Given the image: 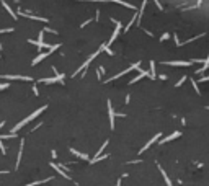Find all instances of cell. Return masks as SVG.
I'll use <instances>...</instances> for the list:
<instances>
[{
  "instance_id": "cell-31",
  "label": "cell",
  "mask_w": 209,
  "mask_h": 186,
  "mask_svg": "<svg viewBox=\"0 0 209 186\" xmlns=\"http://www.w3.org/2000/svg\"><path fill=\"white\" fill-rule=\"evenodd\" d=\"M33 92H34V95H39V92H38V88H36V85H33Z\"/></svg>"
},
{
  "instance_id": "cell-36",
  "label": "cell",
  "mask_w": 209,
  "mask_h": 186,
  "mask_svg": "<svg viewBox=\"0 0 209 186\" xmlns=\"http://www.w3.org/2000/svg\"><path fill=\"white\" fill-rule=\"evenodd\" d=\"M116 186H119V181H118V183H116Z\"/></svg>"
},
{
  "instance_id": "cell-34",
  "label": "cell",
  "mask_w": 209,
  "mask_h": 186,
  "mask_svg": "<svg viewBox=\"0 0 209 186\" xmlns=\"http://www.w3.org/2000/svg\"><path fill=\"white\" fill-rule=\"evenodd\" d=\"M159 78H160V80H167V75L162 74V75H159Z\"/></svg>"
},
{
  "instance_id": "cell-15",
  "label": "cell",
  "mask_w": 209,
  "mask_h": 186,
  "mask_svg": "<svg viewBox=\"0 0 209 186\" xmlns=\"http://www.w3.org/2000/svg\"><path fill=\"white\" fill-rule=\"evenodd\" d=\"M51 167H52V168H54V170H56V171H57V173H59V175H61V176H64V178H65V180H72V178H70V176H69V175H67V173H65V171H64V170H62V168H61V167H59V165H56V163H51Z\"/></svg>"
},
{
  "instance_id": "cell-23",
  "label": "cell",
  "mask_w": 209,
  "mask_h": 186,
  "mask_svg": "<svg viewBox=\"0 0 209 186\" xmlns=\"http://www.w3.org/2000/svg\"><path fill=\"white\" fill-rule=\"evenodd\" d=\"M106 145H108V140H106V142H103V145H102V147H100V150H98V152H96V155H95V158H98V157H100V155H102V154H103V150H105V149H106Z\"/></svg>"
},
{
  "instance_id": "cell-20",
  "label": "cell",
  "mask_w": 209,
  "mask_h": 186,
  "mask_svg": "<svg viewBox=\"0 0 209 186\" xmlns=\"http://www.w3.org/2000/svg\"><path fill=\"white\" fill-rule=\"evenodd\" d=\"M70 152L74 155H77L79 158H82V160H88V155H87V154H80L79 150H75V149H70Z\"/></svg>"
},
{
  "instance_id": "cell-1",
  "label": "cell",
  "mask_w": 209,
  "mask_h": 186,
  "mask_svg": "<svg viewBox=\"0 0 209 186\" xmlns=\"http://www.w3.org/2000/svg\"><path fill=\"white\" fill-rule=\"evenodd\" d=\"M46 108H47V106H41V108H39V109H36V111H34L33 114L26 116V118L23 119V121H20V123H18V124H16V126H15V127H13V129H12V134H16V131H20V129H21L23 126H25V124H28L30 121H33V119H36V118H38V116H39V114H41V113H43V111H46Z\"/></svg>"
},
{
  "instance_id": "cell-11",
  "label": "cell",
  "mask_w": 209,
  "mask_h": 186,
  "mask_svg": "<svg viewBox=\"0 0 209 186\" xmlns=\"http://www.w3.org/2000/svg\"><path fill=\"white\" fill-rule=\"evenodd\" d=\"M131 70H134V65H129L127 69H124V70H121L119 74H116V75H113L111 78H108L106 82H111V80H116V78H119V77H123V75H126V74H129Z\"/></svg>"
},
{
  "instance_id": "cell-16",
  "label": "cell",
  "mask_w": 209,
  "mask_h": 186,
  "mask_svg": "<svg viewBox=\"0 0 209 186\" xmlns=\"http://www.w3.org/2000/svg\"><path fill=\"white\" fill-rule=\"evenodd\" d=\"M110 2H114V3H119V5H124L126 8H131V10H137V7H134L132 3L129 2H124V0H110Z\"/></svg>"
},
{
  "instance_id": "cell-7",
  "label": "cell",
  "mask_w": 209,
  "mask_h": 186,
  "mask_svg": "<svg viewBox=\"0 0 209 186\" xmlns=\"http://www.w3.org/2000/svg\"><path fill=\"white\" fill-rule=\"evenodd\" d=\"M41 83H56V82H64V75L62 74H59V75H56V77H51V78H41Z\"/></svg>"
},
{
  "instance_id": "cell-30",
  "label": "cell",
  "mask_w": 209,
  "mask_h": 186,
  "mask_svg": "<svg viewBox=\"0 0 209 186\" xmlns=\"http://www.w3.org/2000/svg\"><path fill=\"white\" fill-rule=\"evenodd\" d=\"M38 41H44V31H39V39Z\"/></svg>"
},
{
  "instance_id": "cell-19",
  "label": "cell",
  "mask_w": 209,
  "mask_h": 186,
  "mask_svg": "<svg viewBox=\"0 0 209 186\" xmlns=\"http://www.w3.org/2000/svg\"><path fill=\"white\" fill-rule=\"evenodd\" d=\"M159 170H160V173H162V176H163V180H165V183H167V186H172V181H170V178L167 176V173H165V170H163L162 167L159 165Z\"/></svg>"
},
{
  "instance_id": "cell-12",
  "label": "cell",
  "mask_w": 209,
  "mask_h": 186,
  "mask_svg": "<svg viewBox=\"0 0 209 186\" xmlns=\"http://www.w3.org/2000/svg\"><path fill=\"white\" fill-rule=\"evenodd\" d=\"M182 136V132L180 131H175L173 134H170V136H167V137H163L162 140H160V144H165V142H170V140H173V139H176V137H180Z\"/></svg>"
},
{
  "instance_id": "cell-17",
  "label": "cell",
  "mask_w": 209,
  "mask_h": 186,
  "mask_svg": "<svg viewBox=\"0 0 209 186\" xmlns=\"http://www.w3.org/2000/svg\"><path fill=\"white\" fill-rule=\"evenodd\" d=\"M23 147H25V140L21 139V142H20V150H18V157H16V168L20 167V162H21V155H23Z\"/></svg>"
},
{
  "instance_id": "cell-5",
  "label": "cell",
  "mask_w": 209,
  "mask_h": 186,
  "mask_svg": "<svg viewBox=\"0 0 209 186\" xmlns=\"http://www.w3.org/2000/svg\"><path fill=\"white\" fill-rule=\"evenodd\" d=\"M165 65H178V67H188L193 64V61H165Z\"/></svg>"
},
{
  "instance_id": "cell-10",
  "label": "cell",
  "mask_w": 209,
  "mask_h": 186,
  "mask_svg": "<svg viewBox=\"0 0 209 186\" xmlns=\"http://www.w3.org/2000/svg\"><path fill=\"white\" fill-rule=\"evenodd\" d=\"M108 114H110V126L111 129H114V116H116V113H114L113 106H111V101H108Z\"/></svg>"
},
{
  "instance_id": "cell-26",
  "label": "cell",
  "mask_w": 209,
  "mask_h": 186,
  "mask_svg": "<svg viewBox=\"0 0 209 186\" xmlns=\"http://www.w3.org/2000/svg\"><path fill=\"white\" fill-rule=\"evenodd\" d=\"M43 31H44V33H52V34H57V33H56V30H51V28H44Z\"/></svg>"
},
{
  "instance_id": "cell-29",
  "label": "cell",
  "mask_w": 209,
  "mask_h": 186,
  "mask_svg": "<svg viewBox=\"0 0 209 186\" xmlns=\"http://www.w3.org/2000/svg\"><path fill=\"white\" fill-rule=\"evenodd\" d=\"M10 85L8 83H0V90H5V88H8Z\"/></svg>"
},
{
  "instance_id": "cell-8",
  "label": "cell",
  "mask_w": 209,
  "mask_h": 186,
  "mask_svg": "<svg viewBox=\"0 0 209 186\" xmlns=\"http://www.w3.org/2000/svg\"><path fill=\"white\" fill-rule=\"evenodd\" d=\"M28 43L33 44V46H36V47H39V49H47V51H49L51 46H52V44H47V43H44V41H33V39H28Z\"/></svg>"
},
{
  "instance_id": "cell-37",
  "label": "cell",
  "mask_w": 209,
  "mask_h": 186,
  "mask_svg": "<svg viewBox=\"0 0 209 186\" xmlns=\"http://www.w3.org/2000/svg\"><path fill=\"white\" fill-rule=\"evenodd\" d=\"M208 109H209V106H208Z\"/></svg>"
},
{
  "instance_id": "cell-27",
  "label": "cell",
  "mask_w": 209,
  "mask_h": 186,
  "mask_svg": "<svg viewBox=\"0 0 209 186\" xmlns=\"http://www.w3.org/2000/svg\"><path fill=\"white\" fill-rule=\"evenodd\" d=\"M2 33H13V28H7V30H0V34Z\"/></svg>"
},
{
  "instance_id": "cell-22",
  "label": "cell",
  "mask_w": 209,
  "mask_h": 186,
  "mask_svg": "<svg viewBox=\"0 0 209 186\" xmlns=\"http://www.w3.org/2000/svg\"><path fill=\"white\" fill-rule=\"evenodd\" d=\"M52 178H46V180H41V181H33V183H30V185H25V186H38V185H43V183H46V181H51Z\"/></svg>"
},
{
  "instance_id": "cell-9",
  "label": "cell",
  "mask_w": 209,
  "mask_h": 186,
  "mask_svg": "<svg viewBox=\"0 0 209 186\" xmlns=\"http://www.w3.org/2000/svg\"><path fill=\"white\" fill-rule=\"evenodd\" d=\"M160 137H162V134H160V132H159V134H155V136H154V137H152V139H150V140H149V142H147V144H145V145H144V147H142V149H141V150H139V154H144V152H145V150H147V149H149V147H150V145H152V144H155V142H157V140H159V139H160Z\"/></svg>"
},
{
  "instance_id": "cell-32",
  "label": "cell",
  "mask_w": 209,
  "mask_h": 186,
  "mask_svg": "<svg viewBox=\"0 0 209 186\" xmlns=\"http://www.w3.org/2000/svg\"><path fill=\"white\" fill-rule=\"evenodd\" d=\"M154 2H155V5H157V7H159V8H160V10H162V8H163V7H162V5H160V2H159V0H154Z\"/></svg>"
},
{
  "instance_id": "cell-14",
  "label": "cell",
  "mask_w": 209,
  "mask_h": 186,
  "mask_svg": "<svg viewBox=\"0 0 209 186\" xmlns=\"http://www.w3.org/2000/svg\"><path fill=\"white\" fill-rule=\"evenodd\" d=\"M0 3H2V5H3V8L7 10V13H8V15L12 16L13 20H16V15H15V12H13V10H12V7H10L8 3H7L5 0H0Z\"/></svg>"
},
{
  "instance_id": "cell-2",
  "label": "cell",
  "mask_w": 209,
  "mask_h": 186,
  "mask_svg": "<svg viewBox=\"0 0 209 186\" xmlns=\"http://www.w3.org/2000/svg\"><path fill=\"white\" fill-rule=\"evenodd\" d=\"M59 46H61V44H52V46H51V49H49V51H46V52H43V54H39V56H38V57H36V59H33V65H36V64H39V62H41V61H43V59H46V57H47V56H51V54H52V52H54V51H57V49H59Z\"/></svg>"
},
{
  "instance_id": "cell-33",
  "label": "cell",
  "mask_w": 209,
  "mask_h": 186,
  "mask_svg": "<svg viewBox=\"0 0 209 186\" xmlns=\"http://www.w3.org/2000/svg\"><path fill=\"white\" fill-rule=\"evenodd\" d=\"M201 82H209V75L208 77H201Z\"/></svg>"
},
{
  "instance_id": "cell-28",
  "label": "cell",
  "mask_w": 209,
  "mask_h": 186,
  "mask_svg": "<svg viewBox=\"0 0 209 186\" xmlns=\"http://www.w3.org/2000/svg\"><path fill=\"white\" fill-rule=\"evenodd\" d=\"M191 83H193V87H194V90H196V93H199V88H198V83L194 80H191Z\"/></svg>"
},
{
  "instance_id": "cell-6",
  "label": "cell",
  "mask_w": 209,
  "mask_h": 186,
  "mask_svg": "<svg viewBox=\"0 0 209 186\" xmlns=\"http://www.w3.org/2000/svg\"><path fill=\"white\" fill-rule=\"evenodd\" d=\"M2 78H5V80H25V82L33 80L31 77H26V75H2Z\"/></svg>"
},
{
  "instance_id": "cell-3",
  "label": "cell",
  "mask_w": 209,
  "mask_h": 186,
  "mask_svg": "<svg viewBox=\"0 0 209 186\" xmlns=\"http://www.w3.org/2000/svg\"><path fill=\"white\" fill-rule=\"evenodd\" d=\"M111 21L114 23V25H116V30H114V33L111 34V38H110V41H108V46H111V43H113L114 39H116L118 38V34L121 33V28H123V25H121L119 21H118V20H114V18H111Z\"/></svg>"
},
{
  "instance_id": "cell-13",
  "label": "cell",
  "mask_w": 209,
  "mask_h": 186,
  "mask_svg": "<svg viewBox=\"0 0 209 186\" xmlns=\"http://www.w3.org/2000/svg\"><path fill=\"white\" fill-rule=\"evenodd\" d=\"M141 74L137 75V77H134L132 80L129 82V85H132V83H136V82H139L141 78H144V77H150V72H145V70H139Z\"/></svg>"
},
{
  "instance_id": "cell-25",
  "label": "cell",
  "mask_w": 209,
  "mask_h": 186,
  "mask_svg": "<svg viewBox=\"0 0 209 186\" xmlns=\"http://www.w3.org/2000/svg\"><path fill=\"white\" fill-rule=\"evenodd\" d=\"M168 38H170V34H168V33H163V34H162V38H160V41H167Z\"/></svg>"
},
{
  "instance_id": "cell-21",
  "label": "cell",
  "mask_w": 209,
  "mask_h": 186,
  "mask_svg": "<svg viewBox=\"0 0 209 186\" xmlns=\"http://www.w3.org/2000/svg\"><path fill=\"white\" fill-rule=\"evenodd\" d=\"M150 78H157V74H155V62L150 61Z\"/></svg>"
},
{
  "instance_id": "cell-35",
  "label": "cell",
  "mask_w": 209,
  "mask_h": 186,
  "mask_svg": "<svg viewBox=\"0 0 209 186\" xmlns=\"http://www.w3.org/2000/svg\"><path fill=\"white\" fill-rule=\"evenodd\" d=\"M3 124H5V123H0V129H2V127H3Z\"/></svg>"
},
{
  "instance_id": "cell-18",
  "label": "cell",
  "mask_w": 209,
  "mask_h": 186,
  "mask_svg": "<svg viewBox=\"0 0 209 186\" xmlns=\"http://www.w3.org/2000/svg\"><path fill=\"white\" fill-rule=\"evenodd\" d=\"M136 21H137V13H134V16H132V18L129 20V23H127V25H126V28H124V33H127V31L131 30V26L134 25Z\"/></svg>"
},
{
  "instance_id": "cell-4",
  "label": "cell",
  "mask_w": 209,
  "mask_h": 186,
  "mask_svg": "<svg viewBox=\"0 0 209 186\" xmlns=\"http://www.w3.org/2000/svg\"><path fill=\"white\" fill-rule=\"evenodd\" d=\"M18 15L23 16V18H28V20H34V21H41V23H47L49 20L47 18H41V16H34V15H30V13H25V12H20L18 8Z\"/></svg>"
},
{
  "instance_id": "cell-24",
  "label": "cell",
  "mask_w": 209,
  "mask_h": 186,
  "mask_svg": "<svg viewBox=\"0 0 209 186\" xmlns=\"http://www.w3.org/2000/svg\"><path fill=\"white\" fill-rule=\"evenodd\" d=\"M185 80H186V77H182L178 82H176V87H182V85L185 83Z\"/></svg>"
}]
</instances>
